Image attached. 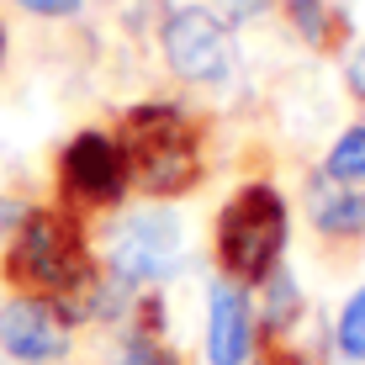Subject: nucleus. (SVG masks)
<instances>
[{
    "label": "nucleus",
    "mask_w": 365,
    "mask_h": 365,
    "mask_svg": "<svg viewBox=\"0 0 365 365\" xmlns=\"http://www.w3.org/2000/svg\"><path fill=\"white\" fill-rule=\"evenodd\" d=\"M323 175L339 185H365V128H349L323 159Z\"/></svg>",
    "instance_id": "obj_11"
},
{
    "label": "nucleus",
    "mask_w": 365,
    "mask_h": 365,
    "mask_svg": "<svg viewBox=\"0 0 365 365\" xmlns=\"http://www.w3.org/2000/svg\"><path fill=\"white\" fill-rule=\"evenodd\" d=\"M180 265V228L170 212H138L111 238V275L117 281H165Z\"/></svg>",
    "instance_id": "obj_6"
},
{
    "label": "nucleus",
    "mask_w": 365,
    "mask_h": 365,
    "mask_svg": "<svg viewBox=\"0 0 365 365\" xmlns=\"http://www.w3.org/2000/svg\"><path fill=\"white\" fill-rule=\"evenodd\" d=\"M0 58H6V27H0Z\"/></svg>",
    "instance_id": "obj_19"
},
{
    "label": "nucleus",
    "mask_w": 365,
    "mask_h": 365,
    "mask_svg": "<svg viewBox=\"0 0 365 365\" xmlns=\"http://www.w3.org/2000/svg\"><path fill=\"white\" fill-rule=\"evenodd\" d=\"M286 21L302 32V43L318 48V53H339V48L349 43V16L344 11H334L329 0H281Z\"/></svg>",
    "instance_id": "obj_10"
},
{
    "label": "nucleus",
    "mask_w": 365,
    "mask_h": 365,
    "mask_svg": "<svg viewBox=\"0 0 365 365\" xmlns=\"http://www.w3.org/2000/svg\"><path fill=\"white\" fill-rule=\"evenodd\" d=\"M165 58L180 80L217 85L233 74V37L222 27V16H212L207 6H180L165 21Z\"/></svg>",
    "instance_id": "obj_5"
},
{
    "label": "nucleus",
    "mask_w": 365,
    "mask_h": 365,
    "mask_svg": "<svg viewBox=\"0 0 365 365\" xmlns=\"http://www.w3.org/2000/svg\"><path fill=\"white\" fill-rule=\"evenodd\" d=\"M222 6H228L233 16H259V11H265L270 0H222Z\"/></svg>",
    "instance_id": "obj_18"
},
{
    "label": "nucleus",
    "mask_w": 365,
    "mask_h": 365,
    "mask_svg": "<svg viewBox=\"0 0 365 365\" xmlns=\"http://www.w3.org/2000/svg\"><path fill=\"white\" fill-rule=\"evenodd\" d=\"M122 365H180L170 355L159 339H128V349H122Z\"/></svg>",
    "instance_id": "obj_15"
},
{
    "label": "nucleus",
    "mask_w": 365,
    "mask_h": 365,
    "mask_svg": "<svg viewBox=\"0 0 365 365\" xmlns=\"http://www.w3.org/2000/svg\"><path fill=\"white\" fill-rule=\"evenodd\" d=\"M0 275H6V286H16V297L58 302V312L69 323L101 312V275H96L91 244H85L80 212H69V207L21 212L16 233L6 238Z\"/></svg>",
    "instance_id": "obj_1"
},
{
    "label": "nucleus",
    "mask_w": 365,
    "mask_h": 365,
    "mask_svg": "<svg viewBox=\"0 0 365 365\" xmlns=\"http://www.w3.org/2000/svg\"><path fill=\"white\" fill-rule=\"evenodd\" d=\"M255 307H249L244 286L222 281L212 286V334H207V355L212 365H249L255 360Z\"/></svg>",
    "instance_id": "obj_8"
},
{
    "label": "nucleus",
    "mask_w": 365,
    "mask_h": 365,
    "mask_svg": "<svg viewBox=\"0 0 365 365\" xmlns=\"http://www.w3.org/2000/svg\"><path fill=\"white\" fill-rule=\"evenodd\" d=\"M270 302H265V329L259 334H292V323L302 318V292L292 275H270Z\"/></svg>",
    "instance_id": "obj_12"
},
{
    "label": "nucleus",
    "mask_w": 365,
    "mask_h": 365,
    "mask_svg": "<svg viewBox=\"0 0 365 365\" xmlns=\"http://www.w3.org/2000/svg\"><path fill=\"white\" fill-rule=\"evenodd\" d=\"M133 185L128 154L111 133H74L58 154V201L69 212H101V207H117Z\"/></svg>",
    "instance_id": "obj_4"
},
{
    "label": "nucleus",
    "mask_w": 365,
    "mask_h": 365,
    "mask_svg": "<svg viewBox=\"0 0 365 365\" xmlns=\"http://www.w3.org/2000/svg\"><path fill=\"white\" fill-rule=\"evenodd\" d=\"M344 80H349V91H355V101H365V48L349 58V74H344Z\"/></svg>",
    "instance_id": "obj_17"
},
{
    "label": "nucleus",
    "mask_w": 365,
    "mask_h": 365,
    "mask_svg": "<svg viewBox=\"0 0 365 365\" xmlns=\"http://www.w3.org/2000/svg\"><path fill=\"white\" fill-rule=\"evenodd\" d=\"M339 355L365 365V286H360L355 297H349L344 318H339Z\"/></svg>",
    "instance_id": "obj_13"
},
{
    "label": "nucleus",
    "mask_w": 365,
    "mask_h": 365,
    "mask_svg": "<svg viewBox=\"0 0 365 365\" xmlns=\"http://www.w3.org/2000/svg\"><path fill=\"white\" fill-rule=\"evenodd\" d=\"M117 143L143 196L175 201L201 185V128L191 111L170 106V101L128 106L117 122Z\"/></svg>",
    "instance_id": "obj_2"
},
{
    "label": "nucleus",
    "mask_w": 365,
    "mask_h": 365,
    "mask_svg": "<svg viewBox=\"0 0 365 365\" xmlns=\"http://www.w3.org/2000/svg\"><path fill=\"white\" fill-rule=\"evenodd\" d=\"M286 233H292V212L275 185L255 180V185H238V191L222 201L217 212V265L233 286H265L275 265H281V249Z\"/></svg>",
    "instance_id": "obj_3"
},
{
    "label": "nucleus",
    "mask_w": 365,
    "mask_h": 365,
    "mask_svg": "<svg viewBox=\"0 0 365 365\" xmlns=\"http://www.w3.org/2000/svg\"><path fill=\"white\" fill-rule=\"evenodd\" d=\"M21 11H32V16H74L80 11V0H16Z\"/></svg>",
    "instance_id": "obj_16"
},
{
    "label": "nucleus",
    "mask_w": 365,
    "mask_h": 365,
    "mask_svg": "<svg viewBox=\"0 0 365 365\" xmlns=\"http://www.w3.org/2000/svg\"><path fill=\"white\" fill-rule=\"evenodd\" d=\"M159 329H165V302H159V292H143L133 307L128 339H159Z\"/></svg>",
    "instance_id": "obj_14"
},
{
    "label": "nucleus",
    "mask_w": 365,
    "mask_h": 365,
    "mask_svg": "<svg viewBox=\"0 0 365 365\" xmlns=\"http://www.w3.org/2000/svg\"><path fill=\"white\" fill-rule=\"evenodd\" d=\"M0 349L27 365L58 360L69 349V318L48 297H11L0 307Z\"/></svg>",
    "instance_id": "obj_7"
},
{
    "label": "nucleus",
    "mask_w": 365,
    "mask_h": 365,
    "mask_svg": "<svg viewBox=\"0 0 365 365\" xmlns=\"http://www.w3.org/2000/svg\"><path fill=\"white\" fill-rule=\"evenodd\" d=\"M312 228L323 238H365V191H349V185H312L307 196Z\"/></svg>",
    "instance_id": "obj_9"
}]
</instances>
